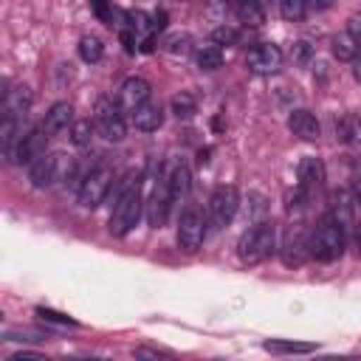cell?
<instances>
[{"instance_id": "cell-16", "label": "cell", "mask_w": 361, "mask_h": 361, "mask_svg": "<svg viewBox=\"0 0 361 361\" xmlns=\"http://www.w3.org/2000/svg\"><path fill=\"white\" fill-rule=\"evenodd\" d=\"M130 118H133L135 130H141V133H155V130L164 124V107H161L158 102H144Z\"/></svg>"}, {"instance_id": "cell-34", "label": "cell", "mask_w": 361, "mask_h": 361, "mask_svg": "<svg viewBox=\"0 0 361 361\" xmlns=\"http://www.w3.org/2000/svg\"><path fill=\"white\" fill-rule=\"evenodd\" d=\"M347 31H350L353 37H358V39H361V11H355V14L347 20Z\"/></svg>"}, {"instance_id": "cell-15", "label": "cell", "mask_w": 361, "mask_h": 361, "mask_svg": "<svg viewBox=\"0 0 361 361\" xmlns=\"http://www.w3.org/2000/svg\"><path fill=\"white\" fill-rule=\"evenodd\" d=\"M288 130L293 135H299L302 141H319V135H322V124L310 110H293L288 116Z\"/></svg>"}, {"instance_id": "cell-1", "label": "cell", "mask_w": 361, "mask_h": 361, "mask_svg": "<svg viewBox=\"0 0 361 361\" xmlns=\"http://www.w3.org/2000/svg\"><path fill=\"white\" fill-rule=\"evenodd\" d=\"M144 209V197H141V183H138V172H127V183L121 186L113 214H110V234L113 237H124L127 231L135 228L138 217Z\"/></svg>"}, {"instance_id": "cell-10", "label": "cell", "mask_w": 361, "mask_h": 361, "mask_svg": "<svg viewBox=\"0 0 361 361\" xmlns=\"http://www.w3.org/2000/svg\"><path fill=\"white\" fill-rule=\"evenodd\" d=\"M45 130H23L14 141V149H11V158L14 164H34L39 155H45Z\"/></svg>"}, {"instance_id": "cell-35", "label": "cell", "mask_w": 361, "mask_h": 361, "mask_svg": "<svg viewBox=\"0 0 361 361\" xmlns=\"http://www.w3.org/2000/svg\"><path fill=\"white\" fill-rule=\"evenodd\" d=\"M305 3H307L310 11H327L333 6V0H305Z\"/></svg>"}, {"instance_id": "cell-13", "label": "cell", "mask_w": 361, "mask_h": 361, "mask_svg": "<svg viewBox=\"0 0 361 361\" xmlns=\"http://www.w3.org/2000/svg\"><path fill=\"white\" fill-rule=\"evenodd\" d=\"M299 192L305 195V197H310V195H316L319 192V186H322V180H324V164L319 161V158H313V155H307V158H302L299 161Z\"/></svg>"}, {"instance_id": "cell-21", "label": "cell", "mask_w": 361, "mask_h": 361, "mask_svg": "<svg viewBox=\"0 0 361 361\" xmlns=\"http://www.w3.org/2000/svg\"><path fill=\"white\" fill-rule=\"evenodd\" d=\"M189 166L180 161V164H175V169L169 172V195H172V203L178 206L183 197H186V192H189Z\"/></svg>"}, {"instance_id": "cell-18", "label": "cell", "mask_w": 361, "mask_h": 361, "mask_svg": "<svg viewBox=\"0 0 361 361\" xmlns=\"http://www.w3.org/2000/svg\"><path fill=\"white\" fill-rule=\"evenodd\" d=\"M73 124V107L68 104V102H56L48 113H45V121H42V130L48 133V135H56V133H62V130H68Z\"/></svg>"}, {"instance_id": "cell-25", "label": "cell", "mask_w": 361, "mask_h": 361, "mask_svg": "<svg viewBox=\"0 0 361 361\" xmlns=\"http://www.w3.org/2000/svg\"><path fill=\"white\" fill-rule=\"evenodd\" d=\"M195 62H197L200 71H217V68L223 65V51H220V45H203V48H197Z\"/></svg>"}, {"instance_id": "cell-5", "label": "cell", "mask_w": 361, "mask_h": 361, "mask_svg": "<svg viewBox=\"0 0 361 361\" xmlns=\"http://www.w3.org/2000/svg\"><path fill=\"white\" fill-rule=\"evenodd\" d=\"M110 186H113V169L107 166V164H96L85 178H82V183H79V203L85 206V209H96L104 197H107V192H110Z\"/></svg>"}, {"instance_id": "cell-11", "label": "cell", "mask_w": 361, "mask_h": 361, "mask_svg": "<svg viewBox=\"0 0 361 361\" xmlns=\"http://www.w3.org/2000/svg\"><path fill=\"white\" fill-rule=\"evenodd\" d=\"M59 164L62 155H39L34 164H28V180L34 189H48L56 178H59Z\"/></svg>"}, {"instance_id": "cell-6", "label": "cell", "mask_w": 361, "mask_h": 361, "mask_svg": "<svg viewBox=\"0 0 361 361\" xmlns=\"http://www.w3.org/2000/svg\"><path fill=\"white\" fill-rule=\"evenodd\" d=\"M203 237H206V223H203V214L197 206H186L180 212V220H178V248L183 254H195L200 245H203Z\"/></svg>"}, {"instance_id": "cell-24", "label": "cell", "mask_w": 361, "mask_h": 361, "mask_svg": "<svg viewBox=\"0 0 361 361\" xmlns=\"http://www.w3.org/2000/svg\"><path fill=\"white\" fill-rule=\"evenodd\" d=\"M262 347H265L268 353H276V355H282V353L293 355V353H313V350H316V344H310V341H282V338H271V341H265Z\"/></svg>"}, {"instance_id": "cell-2", "label": "cell", "mask_w": 361, "mask_h": 361, "mask_svg": "<svg viewBox=\"0 0 361 361\" xmlns=\"http://www.w3.org/2000/svg\"><path fill=\"white\" fill-rule=\"evenodd\" d=\"M344 245H347V234H344V217H338V212H330L327 217H322V223L307 240L310 257H316L319 262L338 259L344 254Z\"/></svg>"}, {"instance_id": "cell-33", "label": "cell", "mask_w": 361, "mask_h": 361, "mask_svg": "<svg viewBox=\"0 0 361 361\" xmlns=\"http://www.w3.org/2000/svg\"><path fill=\"white\" fill-rule=\"evenodd\" d=\"M310 56H313V48H310L307 42H296V45H293V59H296L299 65H307Z\"/></svg>"}, {"instance_id": "cell-37", "label": "cell", "mask_w": 361, "mask_h": 361, "mask_svg": "<svg viewBox=\"0 0 361 361\" xmlns=\"http://www.w3.org/2000/svg\"><path fill=\"white\" fill-rule=\"evenodd\" d=\"M353 73H355V79L361 82V54H358V59H355V68H353Z\"/></svg>"}, {"instance_id": "cell-38", "label": "cell", "mask_w": 361, "mask_h": 361, "mask_svg": "<svg viewBox=\"0 0 361 361\" xmlns=\"http://www.w3.org/2000/svg\"><path fill=\"white\" fill-rule=\"evenodd\" d=\"M355 240H358V251H361V226H358V237Z\"/></svg>"}, {"instance_id": "cell-36", "label": "cell", "mask_w": 361, "mask_h": 361, "mask_svg": "<svg viewBox=\"0 0 361 361\" xmlns=\"http://www.w3.org/2000/svg\"><path fill=\"white\" fill-rule=\"evenodd\" d=\"M353 192H355V197L361 200V169L353 175Z\"/></svg>"}, {"instance_id": "cell-31", "label": "cell", "mask_w": 361, "mask_h": 361, "mask_svg": "<svg viewBox=\"0 0 361 361\" xmlns=\"http://www.w3.org/2000/svg\"><path fill=\"white\" fill-rule=\"evenodd\" d=\"M212 39H214L217 45H234V42H237V31L223 25V28H214V31H212Z\"/></svg>"}, {"instance_id": "cell-28", "label": "cell", "mask_w": 361, "mask_h": 361, "mask_svg": "<svg viewBox=\"0 0 361 361\" xmlns=\"http://www.w3.org/2000/svg\"><path fill=\"white\" fill-rule=\"evenodd\" d=\"M307 11V3L305 0H279V14L288 20V23H299Z\"/></svg>"}, {"instance_id": "cell-19", "label": "cell", "mask_w": 361, "mask_h": 361, "mask_svg": "<svg viewBox=\"0 0 361 361\" xmlns=\"http://www.w3.org/2000/svg\"><path fill=\"white\" fill-rule=\"evenodd\" d=\"M358 54H361V39L358 37H353L350 31H341V34L333 37V56L338 62H355Z\"/></svg>"}, {"instance_id": "cell-20", "label": "cell", "mask_w": 361, "mask_h": 361, "mask_svg": "<svg viewBox=\"0 0 361 361\" xmlns=\"http://www.w3.org/2000/svg\"><path fill=\"white\" fill-rule=\"evenodd\" d=\"M336 130H338V138H341L347 147L361 149V116H355V113L341 116L338 124H336Z\"/></svg>"}, {"instance_id": "cell-32", "label": "cell", "mask_w": 361, "mask_h": 361, "mask_svg": "<svg viewBox=\"0 0 361 361\" xmlns=\"http://www.w3.org/2000/svg\"><path fill=\"white\" fill-rule=\"evenodd\" d=\"M110 6H113V0H90V8L96 11V17H99V20H104L107 25H113V23H110V20H113Z\"/></svg>"}, {"instance_id": "cell-14", "label": "cell", "mask_w": 361, "mask_h": 361, "mask_svg": "<svg viewBox=\"0 0 361 361\" xmlns=\"http://www.w3.org/2000/svg\"><path fill=\"white\" fill-rule=\"evenodd\" d=\"M31 107V90L25 85H17L11 90L3 93V118H14V121H23L25 113Z\"/></svg>"}, {"instance_id": "cell-7", "label": "cell", "mask_w": 361, "mask_h": 361, "mask_svg": "<svg viewBox=\"0 0 361 361\" xmlns=\"http://www.w3.org/2000/svg\"><path fill=\"white\" fill-rule=\"evenodd\" d=\"M240 209V195L234 186H217L209 197V217H212V226L214 228H223L234 220Z\"/></svg>"}, {"instance_id": "cell-22", "label": "cell", "mask_w": 361, "mask_h": 361, "mask_svg": "<svg viewBox=\"0 0 361 361\" xmlns=\"http://www.w3.org/2000/svg\"><path fill=\"white\" fill-rule=\"evenodd\" d=\"M231 3H234L237 17H240L245 25H262V23H265V11H262L259 0H231Z\"/></svg>"}, {"instance_id": "cell-29", "label": "cell", "mask_w": 361, "mask_h": 361, "mask_svg": "<svg viewBox=\"0 0 361 361\" xmlns=\"http://www.w3.org/2000/svg\"><path fill=\"white\" fill-rule=\"evenodd\" d=\"M189 45H192V39H189V34H169L166 39H164V51L166 54H189Z\"/></svg>"}, {"instance_id": "cell-8", "label": "cell", "mask_w": 361, "mask_h": 361, "mask_svg": "<svg viewBox=\"0 0 361 361\" xmlns=\"http://www.w3.org/2000/svg\"><path fill=\"white\" fill-rule=\"evenodd\" d=\"M245 65H248L251 73H259V76L276 73L279 65H282V51H279L274 42H257V45L245 54Z\"/></svg>"}, {"instance_id": "cell-3", "label": "cell", "mask_w": 361, "mask_h": 361, "mask_svg": "<svg viewBox=\"0 0 361 361\" xmlns=\"http://www.w3.org/2000/svg\"><path fill=\"white\" fill-rule=\"evenodd\" d=\"M274 248H276V226L268 220L251 226L237 243V254L245 265H257V262L268 259L274 254Z\"/></svg>"}, {"instance_id": "cell-30", "label": "cell", "mask_w": 361, "mask_h": 361, "mask_svg": "<svg viewBox=\"0 0 361 361\" xmlns=\"http://www.w3.org/2000/svg\"><path fill=\"white\" fill-rule=\"evenodd\" d=\"M37 316H42L45 322H51V324H59V327H76V322H73V319H68V316H62V313H56V310H45V307H37Z\"/></svg>"}, {"instance_id": "cell-17", "label": "cell", "mask_w": 361, "mask_h": 361, "mask_svg": "<svg viewBox=\"0 0 361 361\" xmlns=\"http://www.w3.org/2000/svg\"><path fill=\"white\" fill-rule=\"evenodd\" d=\"M307 254H310V248H307L305 234L299 228H290L288 237H285V243H282V262L285 265H302Z\"/></svg>"}, {"instance_id": "cell-23", "label": "cell", "mask_w": 361, "mask_h": 361, "mask_svg": "<svg viewBox=\"0 0 361 361\" xmlns=\"http://www.w3.org/2000/svg\"><path fill=\"white\" fill-rule=\"evenodd\" d=\"M169 107H172V116H175L178 121H189V118H195V113H197V102H195V96L186 93V90L175 93L172 102H169Z\"/></svg>"}, {"instance_id": "cell-9", "label": "cell", "mask_w": 361, "mask_h": 361, "mask_svg": "<svg viewBox=\"0 0 361 361\" xmlns=\"http://www.w3.org/2000/svg\"><path fill=\"white\" fill-rule=\"evenodd\" d=\"M149 93H152V85H149L144 76H127V79L121 82V87H118L116 102H118V107H121L124 113L133 116L144 102H149Z\"/></svg>"}, {"instance_id": "cell-27", "label": "cell", "mask_w": 361, "mask_h": 361, "mask_svg": "<svg viewBox=\"0 0 361 361\" xmlns=\"http://www.w3.org/2000/svg\"><path fill=\"white\" fill-rule=\"evenodd\" d=\"M93 127H96V124H90L87 118L73 121V124H71V141H73V147H87L90 138H93Z\"/></svg>"}, {"instance_id": "cell-4", "label": "cell", "mask_w": 361, "mask_h": 361, "mask_svg": "<svg viewBox=\"0 0 361 361\" xmlns=\"http://www.w3.org/2000/svg\"><path fill=\"white\" fill-rule=\"evenodd\" d=\"M93 124L99 130V135H104L107 141H121L127 135V124H124V110L118 107V102L102 96L93 107Z\"/></svg>"}, {"instance_id": "cell-26", "label": "cell", "mask_w": 361, "mask_h": 361, "mask_svg": "<svg viewBox=\"0 0 361 361\" xmlns=\"http://www.w3.org/2000/svg\"><path fill=\"white\" fill-rule=\"evenodd\" d=\"M102 54H104V45H102L99 37H82V39H79V56H82L85 62H99Z\"/></svg>"}, {"instance_id": "cell-12", "label": "cell", "mask_w": 361, "mask_h": 361, "mask_svg": "<svg viewBox=\"0 0 361 361\" xmlns=\"http://www.w3.org/2000/svg\"><path fill=\"white\" fill-rule=\"evenodd\" d=\"M172 206H175V203H172V195H169V178H164V180L152 189L149 203H147V220H149V226L161 228V226L166 223Z\"/></svg>"}]
</instances>
